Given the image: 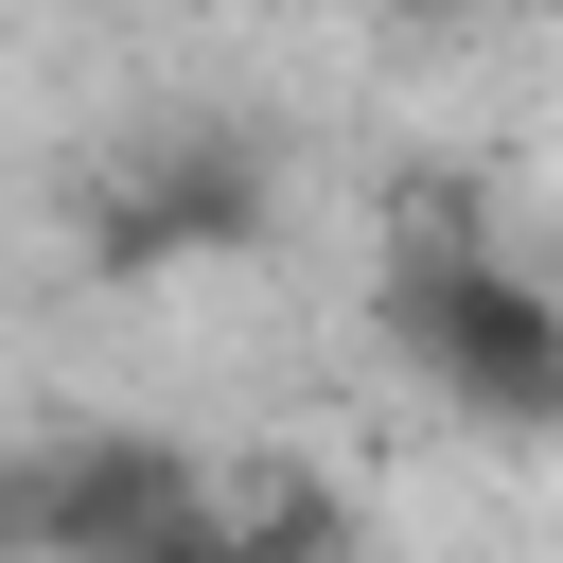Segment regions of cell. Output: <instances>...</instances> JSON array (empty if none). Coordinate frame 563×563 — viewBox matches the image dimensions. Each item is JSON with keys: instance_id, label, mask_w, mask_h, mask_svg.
I'll return each mask as SVG.
<instances>
[{"instance_id": "6da1fadb", "label": "cell", "mask_w": 563, "mask_h": 563, "mask_svg": "<svg viewBox=\"0 0 563 563\" xmlns=\"http://www.w3.org/2000/svg\"><path fill=\"white\" fill-rule=\"evenodd\" d=\"M387 352H405L457 422H493V440H563V299L510 282L457 211H405V246H387Z\"/></svg>"}, {"instance_id": "7a4b0ae2", "label": "cell", "mask_w": 563, "mask_h": 563, "mask_svg": "<svg viewBox=\"0 0 563 563\" xmlns=\"http://www.w3.org/2000/svg\"><path fill=\"white\" fill-rule=\"evenodd\" d=\"M264 229H282L264 141L176 123V141H141V158L106 176V211H88V282H194V264H246Z\"/></svg>"}, {"instance_id": "3957f363", "label": "cell", "mask_w": 563, "mask_h": 563, "mask_svg": "<svg viewBox=\"0 0 563 563\" xmlns=\"http://www.w3.org/2000/svg\"><path fill=\"white\" fill-rule=\"evenodd\" d=\"M18 528H35L53 563H176V545L211 528V493H194V457H158V440H70V457H35Z\"/></svg>"}, {"instance_id": "277c9868", "label": "cell", "mask_w": 563, "mask_h": 563, "mask_svg": "<svg viewBox=\"0 0 563 563\" xmlns=\"http://www.w3.org/2000/svg\"><path fill=\"white\" fill-rule=\"evenodd\" d=\"M369 18H475V0H369Z\"/></svg>"}, {"instance_id": "5b68a950", "label": "cell", "mask_w": 563, "mask_h": 563, "mask_svg": "<svg viewBox=\"0 0 563 563\" xmlns=\"http://www.w3.org/2000/svg\"><path fill=\"white\" fill-rule=\"evenodd\" d=\"M0 528H18V493H0Z\"/></svg>"}]
</instances>
